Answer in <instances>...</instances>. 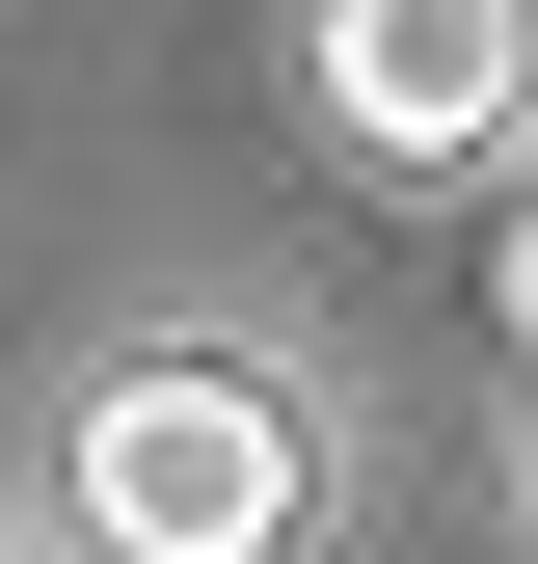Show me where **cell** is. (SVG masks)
I'll return each instance as SVG.
<instances>
[{
	"instance_id": "cell-3",
	"label": "cell",
	"mask_w": 538,
	"mask_h": 564,
	"mask_svg": "<svg viewBox=\"0 0 538 564\" xmlns=\"http://www.w3.org/2000/svg\"><path fill=\"white\" fill-rule=\"evenodd\" d=\"M485 296H512V349H538V188H512V242H485Z\"/></svg>"
},
{
	"instance_id": "cell-1",
	"label": "cell",
	"mask_w": 538,
	"mask_h": 564,
	"mask_svg": "<svg viewBox=\"0 0 538 564\" xmlns=\"http://www.w3.org/2000/svg\"><path fill=\"white\" fill-rule=\"evenodd\" d=\"M82 538L108 564H269L297 538V403H269L243 349H134L82 403Z\"/></svg>"
},
{
	"instance_id": "cell-4",
	"label": "cell",
	"mask_w": 538,
	"mask_h": 564,
	"mask_svg": "<svg viewBox=\"0 0 538 564\" xmlns=\"http://www.w3.org/2000/svg\"><path fill=\"white\" fill-rule=\"evenodd\" d=\"M512 538H538V457H512Z\"/></svg>"
},
{
	"instance_id": "cell-2",
	"label": "cell",
	"mask_w": 538,
	"mask_h": 564,
	"mask_svg": "<svg viewBox=\"0 0 538 564\" xmlns=\"http://www.w3.org/2000/svg\"><path fill=\"white\" fill-rule=\"evenodd\" d=\"M323 134L351 162H485V134H538V0H323Z\"/></svg>"
}]
</instances>
